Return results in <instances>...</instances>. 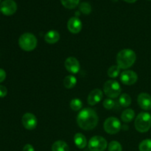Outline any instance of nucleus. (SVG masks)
<instances>
[{
    "mask_svg": "<svg viewBox=\"0 0 151 151\" xmlns=\"http://www.w3.org/2000/svg\"><path fill=\"white\" fill-rule=\"evenodd\" d=\"M98 120L97 113L90 108H86L81 111L77 117L78 125L84 131H91L94 129L97 125Z\"/></svg>",
    "mask_w": 151,
    "mask_h": 151,
    "instance_id": "1",
    "label": "nucleus"
},
{
    "mask_svg": "<svg viewBox=\"0 0 151 151\" xmlns=\"http://www.w3.org/2000/svg\"><path fill=\"white\" fill-rule=\"evenodd\" d=\"M137 59V55L130 49H125L119 52L116 56V63L120 69H127L132 66Z\"/></svg>",
    "mask_w": 151,
    "mask_h": 151,
    "instance_id": "2",
    "label": "nucleus"
},
{
    "mask_svg": "<svg viewBox=\"0 0 151 151\" xmlns=\"http://www.w3.org/2000/svg\"><path fill=\"white\" fill-rule=\"evenodd\" d=\"M38 41L35 35L30 32L22 34L19 39V45L22 50L30 52L35 50L37 47Z\"/></svg>",
    "mask_w": 151,
    "mask_h": 151,
    "instance_id": "3",
    "label": "nucleus"
},
{
    "mask_svg": "<svg viewBox=\"0 0 151 151\" xmlns=\"http://www.w3.org/2000/svg\"><path fill=\"white\" fill-rule=\"evenodd\" d=\"M134 126L137 131L145 133L151 128V115L147 112H142L136 117Z\"/></svg>",
    "mask_w": 151,
    "mask_h": 151,
    "instance_id": "4",
    "label": "nucleus"
},
{
    "mask_svg": "<svg viewBox=\"0 0 151 151\" xmlns=\"http://www.w3.org/2000/svg\"><path fill=\"white\" fill-rule=\"evenodd\" d=\"M103 91L110 98H116L121 94V86L116 81H108L103 86Z\"/></svg>",
    "mask_w": 151,
    "mask_h": 151,
    "instance_id": "5",
    "label": "nucleus"
},
{
    "mask_svg": "<svg viewBox=\"0 0 151 151\" xmlns=\"http://www.w3.org/2000/svg\"><path fill=\"white\" fill-rule=\"evenodd\" d=\"M107 145L106 139L100 136H94L90 139L88 143V150L90 151H104Z\"/></svg>",
    "mask_w": 151,
    "mask_h": 151,
    "instance_id": "6",
    "label": "nucleus"
},
{
    "mask_svg": "<svg viewBox=\"0 0 151 151\" xmlns=\"http://www.w3.org/2000/svg\"><path fill=\"white\" fill-rule=\"evenodd\" d=\"M121 127L120 121L114 116H111L106 119L103 125L104 131L109 134H117L120 131Z\"/></svg>",
    "mask_w": 151,
    "mask_h": 151,
    "instance_id": "7",
    "label": "nucleus"
},
{
    "mask_svg": "<svg viewBox=\"0 0 151 151\" xmlns=\"http://www.w3.org/2000/svg\"><path fill=\"white\" fill-rule=\"evenodd\" d=\"M17 10V4L13 0H4L0 4V11L5 16H12Z\"/></svg>",
    "mask_w": 151,
    "mask_h": 151,
    "instance_id": "8",
    "label": "nucleus"
},
{
    "mask_svg": "<svg viewBox=\"0 0 151 151\" xmlns=\"http://www.w3.org/2000/svg\"><path fill=\"white\" fill-rule=\"evenodd\" d=\"M137 80H138V75L134 71L125 70L120 75V81L125 85H134L137 83Z\"/></svg>",
    "mask_w": 151,
    "mask_h": 151,
    "instance_id": "9",
    "label": "nucleus"
},
{
    "mask_svg": "<svg viewBox=\"0 0 151 151\" xmlns=\"http://www.w3.org/2000/svg\"><path fill=\"white\" fill-rule=\"evenodd\" d=\"M22 122L23 126L27 130L32 131L36 128L38 121L35 115L31 113H26L22 116Z\"/></svg>",
    "mask_w": 151,
    "mask_h": 151,
    "instance_id": "10",
    "label": "nucleus"
},
{
    "mask_svg": "<svg viewBox=\"0 0 151 151\" xmlns=\"http://www.w3.org/2000/svg\"><path fill=\"white\" fill-rule=\"evenodd\" d=\"M64 66L66 70L72 74H77L81 69V65L79 61L74 57H69L64 62Z\"/></svg>",
    "mask_w": 151,
    "mask_h": 151,
    "instance_id": "11",
    "label": "nucleus"
},
{
    "mask_svg": "<svg viewBox=\"0 0 151 151\" xmlns=\"http://www.w3.org/2000/svg\"><path fill=\"white\" fill-rule=\"evenodd\" d=\"M137 103L139 107L143 110H151V96L147 93L139 94L137 98Z\"/></svg>",
    "mask_w": 151,
    "mask_h": 151,
    "instance_id": "12",
    "label": "nucleus"
},
{
    "mask_svg": "<svg viewBox=\"0 0 151 151\" xmlns=\"http://www.w3.org/2000/svg\"><path fill=\"white\" fill-rule=\"evenodd\" d=\"M67 27L69 32L72 33H79L83 27L82 22L78 17H72L68 21Z\"/></svg>",
    "mask_w": 151,
    "mask_h": 151,
    "instance_id": "13",
    "label": "nucleus"
},
{
    "mask_svg": "<svg viewBox=\"0 0 151 151\" xmlns=\"http://www.w3.org/2000/svg\"><path fill=\"white\" fill-rule=\"evenodd\" d=\"M103 97V93L99 88H95V89L92 90L91 92L89 93L88 96V99L87 101L90 106H95L98 103H100Z\"/></svg>",
    "mask_w": 151,
    "mask_h": 151,
    "instance_id": "14",
    "label": "nucleus"
},
{
    "mask_svg": "<svg viewBox=\"0 0 151 151\" xmlns=\"http://www.w3.org/2000/svg\"><path fill=\"white\" fill-rule=\"evenodd\" d=\"M60 39V34L56 30H50L44 36V40L48 44H55Z\"/></svg>",
    "mask_w": 151,
    "mask_h": 151,
    "instance_id": "15",
    "label": "nucleus"
},
{
    "mask_svg": "<svg viewBox=\"0 0 151 151\" xmlns=\"http://www.w3.org/2000/svg\"><path fill=\"white\" fill-rule=\"evenodd\" d=\"M74 142L77 147L79 149H83L87 145V139L83 134L78 133L74 137Z\"/></svg>",
    "mask_w": 151,
    "mask_h": 151,
    "instance_id": "16",
    "label": "nucleus"
},
{
    "mask_svg": "<svg viewBox=\"0 0 151 151\" xmlns=\"http://www.w3.org/2000/svg\"><path fill=\"white\" fill-rule=\"evenodd\" d=\"M52 151H69V147L65 142L58 140L53 143Z\"/></svg>",
    "mask_w": 151,
    "mask_h": 151,
    "instance_id": "17",
    "label": "nucleus"
},
{
    "mask_svg": "<svg viewBox=\"0 0 151 151\" xmlns=\"http://www.w3.org/2000/svg\"><path fill=\"white\" fill-rule=\"evenodd\" d=\"M135 117V112L133 109H128L124 111L121 115V119L124 122H130Z\"/></svg>",
    "mask_w": 151,
    "mask_h": 151,
    "instance_id": "18",
    "label": "nucleus"
},
{
    "mask_svg": "<svg viewBox=\"0 0 151 151\" xmlns=\"http://www.w3.org/2000/svg\"><path fill=\"white\" fill-rule=\"evenodd\" d=\"M77 84V78L74 75H68L63 80V85L68 89L74 88Z\"/></svg>",
    "mask_w": 151,
    "mask_h": 151,
    "instance_id": "19",
    "label": "nucleus"
},
{
    "mask_svg": "<svg viewBox=\"0 0 151 151\" xmlns=\"http://www.w3.org/2000/svg\"><path fill=\"white\" fill-rule=\"evenodd\" d=\"M119 103L122 107H128L131 104V97L126 93L122 94L119 99Z\"/></svg>",
    "mask_w": 151,
    "mask_h": 151,
    "instance_id": "20",
    "label": "nucleus"
},
{
    "mask_svg": "<svg viewBox=\"0 0 151 151\" xmlns=\"http://www.w3.org/2000/svg\"><path fill=\"white\" fill-rule=\"evenodd\" d=\"M69 106H70L72 110L75 111H80L82 109L83 102L80 99L74 98L70 101Z\"/></svg>",
    "mask_w": 151,
    "mask_h": 151,
    "instance_id": "21",
    "label": "nucleus"
},
{
    "mask_svg": "<svg viewBox=\"0 0 151 151\" xmlns=\"http://www.w3.org/2000/svg\"><path fill=\"white\" fill-rule=\"evenodd\" d=\"M120 68L117 66V65H114V66H111L108 70V75L109 78H116L119 76V73H120Z\"/></svg>",
    "mask_w": 151,
    "mask_h": 151,
    "instance_id": "22",
    "label": "nucleus"
},
{
    "mask_svg": "<svg viewBox=\"0 0 151 151\" xmlns=\"http://www.w3.org/2000/svg\"><path fill=\"white\" fill-rule=\"evenodd\" d=\"M61 4L67 9H74L79 4L80 0H60Z\"/></svg>",
    "mask_w": 151,
    "mask_h": 151,
    "instance_id": "23",
    "label": "nucleus"
},
{
    "mask_svg": "<svg viewBox=\"0 0 151 151\" xmlns=\"http://www.w3.org/2000/svg\"><path fill=\"white\" fill-rule=\"evenodd\" d=\"M139 151H151V139H147L141 142L139 145Z\"/></svg>",
    "mask_w": 151,
    "mask_h": 151,
    "instance_id": "24",
    "label": "nucleus"
},
{
    "mask_svg": "<svg viewBox=\"0 0 151 151\" xmlns=\"http://www.w3.org/2000/svg\"><path fill=\"white\" fill-rule=\"evenodd\" d=\"M79 10L83 14L88 15L91 12V6L90 5L89 3L84 1V2H82L79 5Z\"/></svg>",
    "mask_w": 151,
    "mask_h": 151,
    "instance_id": "25",
    "label": "nucleus"
},
{
    "mask_svg": "<svg viewBox=\"0 0 151 151\" xmlns=\"http://www.w3.org/2000/svg\"><path fill=\"white\" fill-rule=\"evenodd\" d=\"M109 151H122V145L116 141H112L109 145Z\"/></svg>",
    "mask_w": 151,
    "mask_h": 151,
    "instance_id": "26",
    "label": "nucleus"
},
{
    "mask_svg": "<svg viewBox=\"0 0 151 151\" xmlns=\"http://www.w3.org/2000/svg\"><path fill=\"white\" fill-rule=\"evenodd\" d=\"M103 107L105 109H108V110H110V109H112L115 106V102L111 98H107L103 101Z\"/></svg>",
    "mask_w": 151,
    "mask_h": 151,
    "instance_id": "27",
    "label": "nucleus"
},
{
    "mask_svg": "<svg viewBox=\"0 0 151 151\" xmlns=\"http://www.w3.org/2000/svg\"><path fill=\"white\" fill-rule=\"evenodd\" d=\"M7 94V89L5 86L0 85V97H4Z\"/></svg>",
    "mask_w": 151,
    "mask_h": 151,
    "instance_id": "28",
    "label": "nucleus"
},
{
    "mask_svg": "<svg viewBox=\"0 0 151 151\" xmlns=\"http://www.w3.org/2000/svg\"><path fill=\"white\" fill-rule=\"evenodd\" d=\"M6 78V72L4 69H0V83H2Z\"/></svg>",
    "mask_w": 151,
    "mask_h": 151,
    "instance_id": "29",
    "label": "nucleus"
},
{
    "mask_svg": "<svg viewBox=\"0 0 151 151\" xmlns=\"http://www.w3.org/2000/svg\"><path fill=\"white\" fill-rule=\"evenodd\" d=\"M23 151H35L33 146L29 144H27L26 145H24L23 148Z\"/></svg>",
    "mask_w": 151,
    "mask_h": 151,
    "instance_id": "30",
    "label": "nucleus"
},
{
    "mask_svg": "<svg viewBox=\"0 0 151 151\" xmlns=\"http://www.w3.org/2000/svg\"><path fill=\"white\" fill-rule=\"evenodd\" d=\"M124 1H126V2H128V3H134V2H136L137 0H124Z\"/></svg>",
    "mask_w": 151,
    "mask_h": 151,
    "instance_id": "31",
    "label": "nucleus"
},
{
    "mask_svg": "<svg viewBox=\"0 0 151 151\" xmlns=\"http://www.w3.org/2000/svg\"><path fill=\"white\" fill-rule=\"evenodd\" d=\"M0 2H1V0H0Z\"/></svg>",
    "mask_w": 151,
    "mask_h": 151,
    "instance_id": "32",
    "label": "nucleus"
}]
</instances>
